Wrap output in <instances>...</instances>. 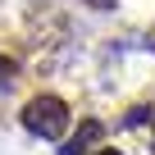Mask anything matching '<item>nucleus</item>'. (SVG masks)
<instances>
[{
	"label": "nucleus",
	"mask_w": 155,
	"mask_h": 155,
	"mask_svg": "<svg viewBox=\"0 0 155 155\" xmlns=\"http://www.w3.org/2000/svg\"><path fill=\"white\" fill-rule=\"evenodd\" d=\"M23 123H28V132H37V137H59V132L68 128V105H64L59 96H37V101H28Z\"/></svg>",
	"instance_id": "f257e3e1"
},
{
	"label": "nucleus",
	"mask_w": 155,
	"mask_h": 155,
	"mask_svg": "<svg viewBox=\"0 0 155 155\" xmlns=\"http://www.w3.org/2000/svg\"><path fill=\"white\" fill-rule=\"evenodd\" d=\"M96 132H101V128H96V123H87V128H82V132H78V137H73V141H68V146H64V155H78V150H82V146H87V141H91V137H96Z\"/></svg>",
	"instance_id": "f03ea898"
},
{
	"label": "nucleus",
	"mask_w": 155,
	"mask_h": 155,
	"mask_svg": "<svg viewBox=\"0 0 155 155\" xmlns=\"http://www.w3.org/2000/svg\"><path fill=\"white\" fill-rule=\"evenodd\" d=\"M9 73H14V64H9L5 55H0V82H9Z\"/></svg>",
	"instance_id": "7ed1b4c3"
},
{
	"label": "nucleus",
	"mask_w": 155,
	"mask_h": 155,
	"mask_svg": "<svg viewBox=\"0 0 155 155\" xmlns=\"http://www.w3.org/2000/svg\"><path fill=\"white\" fill-rule=\"evenodd\" d=\"M101 155H119V150H101Z\"/></svg>",
	"instance_id": "20e7f679"
}]
</instances>
